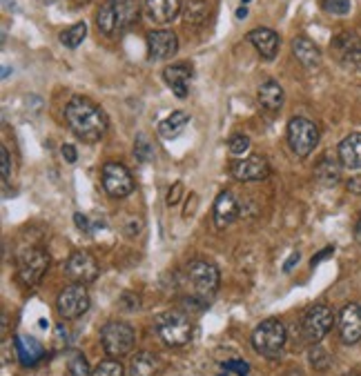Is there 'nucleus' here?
Here are the masks:
<instances>
[{"label":"nucleus","mask_w":361,"mask_h":376,"mask_svg":"<svg viewBox=\"0 0 361 376\" xmlns=\"http://www.w3.org/2000/svg\"><path fill=\"white\" fill-rule=\"evenodd\" d=\"M219 270L216 265L208 261H192L187 263V268L183 272V283L187 305L192 308H206L208 303L214 298L216 289H219Z\"/></svg>","instance_id":"f257e3e1"},{"label":"nucleus","mask_w":361,"mask_h":376,"mask_svg":"<svg viewBox=\"0 0 361 376\" xmlns=\"http://www.w3.org/2000/svg\"><path fill=\"white\" fill-rule=\"evenodd\" d=\"M65 120L85 140H99L107 131V118L103 114V109L90 99H83V96H76V99H71L67 103Z\"/></svg>","instance_id":"f03ea898"},{"label":"nucleus","mask_w":361,"mask_h":376,"mask_svg":"<svg viewBox=\"0 0 361 376\" xmlns=\"http://www.w3.org/2000/svg\"><path fill=\"white\" fill-rule=\"evenodd\" d=\"M139 20L136 0H107L96 14V25L105 36H112L118 29H125Z\"/></svg>","instance_id":"7ed1b4c3"},{"label":"nucleus","mask_w":361,"mask_h":376,"mask_svg":"<svg viewBox=\"0 0 361 376\" xmlns=\"http://www.w3.org/2000/svg\"><path fill=\"white\" fill-rule=\"evenodd\" d=\"M285 327L279 319H266L257 325V330L252 332V345L266 359H279L281 349L285 345Z\"/></svg>","instance_id":"20e7f679"},{"label":"nucleus","mask_w":361,"mask_h":376,"mask_svg":"<svg viewBox=\"0 0 361 376\" xmlns=\"http://www.w3.org/2000/svg\"><path fill=\"white\" fill-rule=\"evenodd\" d=\"M154 325L163 343L170 347H183L192 341V321L183 312H161Z\"/></svg>","instance_id":"39448f33"},{"label":"nucleus","mask_w":361,"mask_h":376,"mask_svg":"<svg viewBox=\"0 0 361 376\" xmlns=\"http://www.w3.org/2000/svg\"><path fill=\"white\" fill-rule=\"evenodd\" d=\"M101 343L110 356H125V354H129L132 347L136 343L134 327L123 321L105 323L101 330Z\"/></svg>","instance_id":"423d86ee"},{"label":"nucleus","mask_w":361,"mask_h":376,"mask_svg":"<svg viewBox=\"0 0 361 376\" xmlns=\"http://www.w3.org/2000/svg\"><path fill=\"white\" fill-rule=\"evenodd\" d=\"M288 143L299 159H306L319 145V127L304 116H295L288 123Z\"/></svg>","instance_id":"0eeeda50"},{"label":"nucleus","mask_w":361,"mask_h":376,"mask_svg":"<svg viewBox=\"0 0 361 376\" xmlns=\"http://www.w3.org/2000/svg\"><path fill=\"white\" fill-rule=\"evenodd\" d=\"M332 323H334L332 310L326 305V303H317L315 308H310L306 312L304 323H301V327H304V338L312 345L321 343L323 338L328 336V332L332 330Z\"/></svg>","instance_id":"6e6552de"},{"label":"nucleus","mask_w":361,"mask_h":376,"mask_svg":"<svg viewBox=\"0 0 361 376\" xmlns=\"http://www.w3.org/2000/svg\"><path fill=\"white\" fill-rule=\"evenodd\" d=\"M90 303L92 301H90L87 287L80 285V283H74V285L65 287L63 292L58 294L56 308H58V314L63 319L74 321V319H80L83 314L90 310Z\"/></svg>","instance_id":"1a4fd4ad"},{"label":"nucleus","mask_w":361,"mask_h":376,"mask_svg":"<svg viewBox=\"0 0 361 376\" xmlns=\"http://www.w3.org/2000/svg\"><path fill=\"white\" fill-rule=\"evenodd\" d=\"M47 268H50V256L38 247H29L18 256V276L25 285L38 283Z\"/></svg>","instance_id":"9d476101"},{"label":"nucleus","mask_w":361,"mask_h":376,"mask_svg":"<svg viewBox=\"0 0 361 376\" xmlns=\"http://www.w3.org/2000/svg\"><path fill=\"white\" fill-rule=\"evenodd\" d=\"M103 187L112 198H125L134 191V178L120 163H107L103 167Z\"/></svg>","instance_id":"9b49d317"},{"label":"nucleus","mask_w":361,"mask_h":376,"mask_svg":"<svg viewBox=\"0 0 361 376\" xmlns=\"http://www.w3.org/2000/svg\"><path fill=\"white\" fill-rule=\"evenodd\" d=\"M65 272L67 276L71 278L74 283H80V285H87V283H94L96 278H99L101 270H99V263L92 256L90 252H74L71 256L67 259V265H65Z\"/></svg>","instance_id":"f8f14e48"},{"label":"nucleus","mask_w":361,"mask_h":376,"mask_svg":"<svg viewBox=\"0 0 361 376\" xmlns=\"http://www.w3.org/2000/svg\"><path fill=\"white\" fill-rule=\"evenodd\" d=\"M232 176L241 183H255V180L266 178L270 172V165L263 156H246V159H239L230 165Z\"/></svg>","instance_id":"ddd939ff"},{"label":"nucleus","mask_w":361,"mask_h":376,"mask_svg":"<svg viewBox=\"0 0 361 376\" xmlns=\"http://www.w3.org/2000/svg\"><path fill=\"white\" fill-rule=\"evenodd\" d=\"M178 50V38L170 29H154L148 34V56L152 60H167Z\"/></svg>","instance_id":"4468645a"},{"label":"nucleus","mask_w":361,"mask_h":376,"mask_svg":"<svg viewBox=\"0 0 361 376\" xmlns=\"http://www.w3.org/2000/svg\"><path fill=\"white\" fill-rule=\"evenodd\" d=\"M339 338L346 345L361 341V305L357 303H348L339 312Z\"/></svg>","instance_id":"2eb2a0df"},{"label":"nucleus","mask_w":361,"mask_h":376,"mask_svg":"<svg viewBox=\"0 0 361 376\" xmlns=\"http://www.w3.org/2000/svg\"><path fill=\"white\" fill-rule=\"evenodd\" d=\"M192 74H194V69H192L190 63H176V65L165 67L163 78H165L167 87L172 89V94L176 96V99H185L187 92H190Z\"/></svg>","instance_id":"dca6fc26"},{"label":"nucleus","mask_w":361,"mask_h":376,"mask_svg":"<svg viewBox=\"0 0 361 376\" xmlns=\"http://www.w3.org/2000/svg\"><path fill=\"white\" fill-rule=\"evenodd\" d=\"M236 216H239V203L234 198V194L221 191L214 203V225L223 229L227 225H232L236 221Z\"/></svg>","instance_id":"f3484780"},{"label":"nucleus","mask_w":361,"mask_h":376,"mask_svg":"<svg viewBox=\"0 0 361 376\" xmlns=\"http://www.w3.org/2000/svg\"><path fill=\"white\" fill-rule=\"evenodd\" d=\"M248 41L257 47V52L266 58V60H274L276 54H279V36H276L272 29L268 27H259L252 29L248 34Z\"/></svg>","instance_id":"a211bd4d"},{"label":"nucleus","mask_w":361,"mask_h":376,"mask_svg":"<svg viewBox=\"0 0 361 376\" xmlns=\"http://www.w3.org/2000/svg\"><path fill=\"white\" fill-rule=\"evenodd\" d=\"M146 9L154 22L167 25V22H172L178 16L180 0H146Z\"/></svg>","instance_id":"6ab92c4d"},{"label":"nucleus","mask_w":361,"mask_h":376,"mask_svg":"<svg viewBox=\"0 0 361 376\" xmlns=\"http://www.w3.org/2000/svg\"><path fill=\"white\" fill-rule=\"evenodd\" d=\"M257 99H259V105L263 109H268V112H279V109L283 107L285 94H283V87L276 80H266L259 87Z\"/></svg>","instance_id":"aec40b11"},{"label":"nucleus","mask_w":361,"mask_h":376,"mask_svg":"<svg viewBox=\"0 0 361 376\" xmlns=\"http://www.w3.org/2000/svg\"><path fill=\"white\" fill-rule=\"evenodd\" d=\"M292 54H295V58L299 60V63L304 67H308V69L321 65L319 47L312 43L310 38H304V36H299V38L292 41Z\"/></svg>","instance_id":"412c9836"},{"label":"nucleus","mask_w":361,"mask_h":376,"mask_svg":"<svg viewBox=\"0 0 361 376\" xmlns=\"http://www.w3.org/2000/svg\"><path fill=\"white\" fill-rule=\"evenodd\" d=\"M339 161L348 169H361V134H348L339 143Z\"/></svg>","instance_id":"4be33fe9"},{"label":"nucleus","mask_w":361,"mask_h":376,"mask_svg":"<svg viewBox=\"0 0 361 376\" xmlns=\"http://www.w3.org/2000/svg\"><path fill=\"white\" fill-rule=\"evenodd\" d=\"M14 345H16V354H18V361L22 363L25 368H31V366H36L41 359H43V345L36 341L34 336H16V341H14Z\"/></svg>","instance_id":"5701e85b"},{"label":"nucleus","mask_w":361,"mask_h":376,"mask_svg":"<svg viewBox=\"0 0 361 376\" xmlns=\"http://www.w3.org/2000/svg\"><path fill=\"white\" fill-rule=\"evenodd\" d=\"M187 125H190V114L178 109V112H172L170 116L163 118L159 123V136H163L165 140H172L183 134Z\"/></svg>","instance_id":"b1692460"},{"label":"nucleus","mask_w":361,"mask_h":376,"mask_svg":"<svg viewBox=\"0 0 361 376\" xmlns=\"http://www.w3.org/2000/svg\"><path fill=\"white\" fill-rule=\"evenodd\" d=\"M159 372H161V361L154 354H150V352H139L132 359L129 376H159Z\"/></svg>","instance_id":"393cba45"},{"label":"nucleus","mask_w":361,"mask_h":376,"mask_svg":"<svg viewBox=\"0 0 361 376\" xmlns=\"http://www.w3.org/2000/svg\"><path fill=\"white\" fill-rule=\"evenodd\" d=\"M210 16V5L206 0H187V5L183 9V20L190 27H201L203 22Z\"/></svg>","instance_id":"a878e982"},{"label":"nucleus","mask_w":361,"mask_h":376,"mask_svg":"<svg viewBox=\"0 0 361 376\" xmlns=\"http://www.w3.org/2000/svg\"><path fill=\"white\" fill-rule=\"evenodd\" d=\"M317 180L323 187H332L339 183V165H337L332 159H323L317 165V172H315Z\"/></svg>","instance_id":"bb28decb"},{"label":"nucleus","mask_w":361,"mask_h":376,"mask_svg":"<svg viewBox=\"0 0 361 376\" xmlns=\"http://www.w3.org/2000/svg\"><path fill=\"white\" fill-rule=\"evenodd\" d=\"M85 36H87V25L85 22H76V25H71L69 29L60 31L58 38L65 47H69V50H76V47L85 41Z\"/></svg>","instance_id":"cd10ccee"},{"label":"nucleus","mask_w":361,"mask_h":376,"mask_svg":"<svg viewBox=\"0 0 361 376\" xmlns=\"http://www.w3.org/2000/svg\"><path fill=\"white\" fill-rule=\"evenodd\" d=\"M332 47H334V52H339L341 58H346L348 54H353L355 50H359L361 43H359V36L353 34V31H344L339 34L337 38L332 41Z\"/></svg>","instance_id":"c85d7f7f"},{"label":"nucleus","mask_w":361,"mask_h":376,"mask_svg":"<svg viewBox=\"0 0 361 376\" xmlns=\"http://www.w3.org/2000/svg\"><path fill=\"white\" fill-rule=\"evenodd\" d=\"M92 376H125V370L118 361L107 359V361H101L99 366L94 368Z\"/></svg>","instance_id":"c756f323"},{"label":"nucleus","mask_w":361,"mask_h":376,"mask_svg":"<svg viewBox=\"0 0 361 376\" xmlns=\"http://www.w3.org/2000/svg\"><path fill=\"white\" fill-rule=\"evenodd\" d=\"M69 376H92L90 366H87V359L74 352L69 359Z\"/></svg>","instance_id":"7c9ffc66"},{"label":"nucleus","mask_w":361,"mask_h":376,"mask_svg":"<svg viewBox=\"0 0 361 376\" xmlns=\"http://www.w3.org/2000/svg\"><path fill=\"white\" fill-rule=\"evenodd\" d=\"M134 154H136V159H139L141 163H148V161L152 159L154 150H152V145H150V140H148V136H146V134H139V136H136V143H134Z\"/></svg>","instance_id":"2f4dec72"},{"label":"nucleus","mask_w":361,"mask_h":376,"mask_svg":"<svg viewBox=\"0 0 361 376\" xmlns=\"http://www.w3.org/2000/svg\"><path fill=\"white\" fill-rule=\"evenodd\" d=\"M227 150H230L232 156H236V159H241L243 154H248L250 150V138L246 134H234L230 138V143H227Z\"/></svg>","instance_id":"473e14b6"},{"label":"nucleus","mask_w":361,"mask_h":376,"mask_svg":"<svg viewBox=\"0 0 361 376\" xmlns=\"http://www.w3.org/2000/svg\"><path fill=\"white\" fill-rule=\"evenodd\" d=\"M323 9L328 11V14H334V16H346L348 11H351V0H323Z\"/></svg>","instance_id":"72a5a7b5"},{"label":"nucleus","mask_w":361,"mask_h":376,"mask_svg":"<svg viewBox=\"0 0 361 376\" xmlns=\"http://www.w3.org/2000/svg\"><path fill=\"white\" fill-rule=\"evenodd\" d=\"M310 363L317 370H326L330 366V354L323 347H312L310 349Z\"/></svg>","instance_id":"f704fd0d"},{"label":"nucleus","mask_w":361,"mask_h":376,"mask_svg":"<svg viewBox=\"0 0 361 376\" xmlns=\"http://www.w3.org/2000/svg\"><path fill=\"white\" fill-rule=\"evenodd\" d=\"M223 370L225 372H234L239 376H248L250 374V366L246 361H225L223 363Z\"/></svg>","instance_id":"c9c22d12"},{"label":"nucleus","mask_w":361,"mask_h":376,"mask_svg":"<svg viewBox=\"0 0 361 376\" xmlns=\"http://www.w3.org/2000/svg\"><path fill=\"white\" fill-rule=\"evenodd\" d=\"M0 169H3V180L7 183V178H9V174H11V161H9V152H7V147L0 150Z\"/></svg>","instance_id":"e433bc0d"},{"label":"nucleus","mask_w":361,"mask_h":376,"mask_svg":"<svg viewBox=\"0 0 361 376\" xmlns=\"http://www.w3.org/2000/svg\"><path fill=\"white\" fill-rule=\"evenodd\" d=\"M344 63H346L348 67H353L355 71H359V74H361V47H359V50H355L353 54H348V56L344 58Z\"/></svg>","instance_id":"4c0bfd02"},{"label":"nucleus","mask_w":361,"mask_h":376,"mask_svg":"<svg viewBox=\"0 0 361 376\" xmlns=\"http://www.w3.org/2000/svg\"><path fill=\"white\" fill-rule=\"evenodd\" d=\"M180 191H183V183H174L172 187H170V191H167V198H165V203L170 205H176L178 203V198H180Z\"/></svg>","instance_id":"58836bf2"},{"label":"nucleus","mask_w":361,"mask_h":376,"mask_svg":"<svg viewBox=\"0 0 361 376\" xmlns=\"http://www.w3.org/2000/svg\"><path fill=\"white\" fill-rule=\"evenodd\" d=\"M332 254H334V247H326V250H321L319 254H315V256H312V261H310V268H317V265H319L323 259L332 256Z\"/></svg>","instance_id":"ea45409f"},{"label":"nucleus","mask_w":361,"mask_h":376,"mask_svg":"<svg viewBox=\"0 0 361 376\" xmlns=\"http://www.w3.org/2000/svg\"><path fill=\"white\" fill-rule=\"evenodd\" d=\"M60 152H63V159H65L67 163H76L78 156H76V147H74V145H63V150H60Z\"/></svg>","instance_id":"a19ab883"},{"label":"nucleus","mask_w":361,"mask_h":376,"mask_svg":"<svg viewBox=\"0 0 361 376\" xmlns=\"http://www.w3.org/2000/svg\"><path fill=\"white\" fill-rule=\"evenodd\" d=\"M299 263V252H295V254H290V259H288V263L283 265V272H290L295 265Z\"/></svg>","instance_id":"79ce46f5"},{"label":"nucleus","mask_w":361,"mask_h":376,"mask_svg":"<svg viewBox=\"0 0 361 376\" xmlns=\"http://www.w3.org/2000/svg\"><path fill=\"white\" fill-rule=\"evenodd\" d=\"M348 189H351L353 194H359V196H361V178L348 180Z\"/></svg>","instance_id":"37998d69"},{"label":"nucleus","mask_w":361,"mask_h":376,"mask_svg":"<svg viewBox=\"0 0 361 376\" xmlns=\"http://www.w3.org/2000/svg\"><path fill=\"white\" fill-rule=\"evenodd\" d=\"M74 221L78 223V227H80V229H85V232H87V229H90V225H87V218H85V216L76 214V216H74Z\"/></svg>","instance_id":"c03bdc74"},{"label":"nucleus","mask_w":361,"mask_h":376,"mask_svg":"<svg viewBox=\"0 0 361 376\" xmlns=\"http://www.w3.org/2000/svg\"><path fill=\"white\" fill-rule=\"evenodd\" d=\"M355 238H357V243L361 245V214H359V218H357V225H355Z\"/></svg>","instance_id":"a18cd8bd"},{"label":"nucleus","mask_w":361,"mask_h":376,"mask_svg":"<svg viewBox=\"0 0 361 376\" xmlns=\"http://www.w3.org/2000/svg\"><path fill=\"white\" fill-rule=\"evenodd\" d=\"M236 18H248V7L241 5V7L236 9Z\"/></svg>","instance_id":"49530a36"},{"label":"nucleus","mask_w":361,"mask_h":376,"mask_svg":"<svg viewBox=\"0 0 361 376\" xmlns=\"http://www.w3.org/2000/svg\"><path fill=\"white\" fill-rule=\"evenodd\" d=\"M344 376H359V374H355V372H351V374H344Z\"/></svg>","instance_id":"de8ad7c7"},{"label":"nucleus","mask_w":361,"mask_h":376,"mask_svg":"<svg viewBox=\"0 0 361 376\" xmlns=\"http://www.w3.org/2000/svg\"><path fill=\"white\" fill-rule=\"evenodd\" d=\"M241 3H250V0H241Z\"/></svg>","instance_id":"09e8293b"}]
</instances>
